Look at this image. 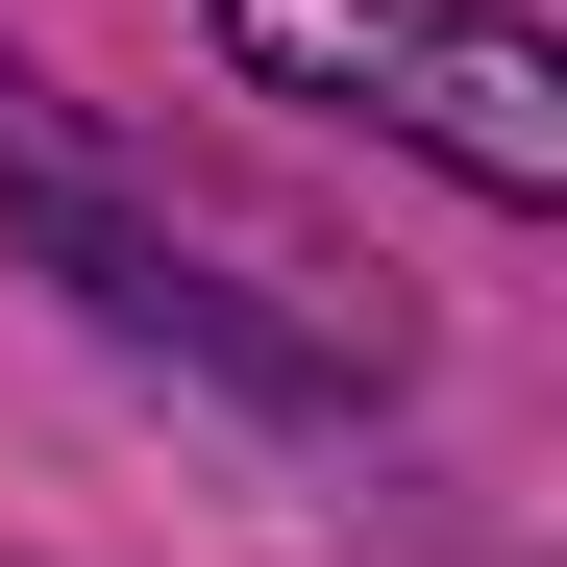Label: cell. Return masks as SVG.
Returning a JSON list of instances; mask_svg holds the SVG:
<instances>
[{
  "label": "cell",
  "instance_id": "6da1fadb",
  "mask_svg": "<svg viewBox=\"0 0 567 567\" xmlns=\"http://www.w3.org/2000/svg\"><path fill=\"white\" fill-rule=\"evenodd\" d=\"M223 50L271 74V100L420 124L468 198H567V74H543L518 25H468V0H223Z\"/></svg>",
  "mask_w": 567,
  "mask_h": 567
}]
</instances>
